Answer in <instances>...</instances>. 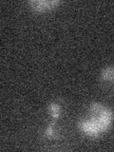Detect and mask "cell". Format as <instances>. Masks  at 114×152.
<instances>
[{
  "instance_id": "obj_1",
  "label": "cell",
  "mask_w": 114,
  "mask_h": 152,
  "mask_svg": "<svg viewBox=\"0 0 114 152\" xmlns=\"http://www.w3.org/2000/svg\"><path fill=\"white\" fill-rule=\"evenodd\" d=\"M89 122L103 134L110 129L113 120V113L110 108L98 102H93L88 107Z\"/></svg>"
},
{
  "instance_id": "obj_4",
  "label": "cell",
  "mask_w": 114,
  "mask_h": 152,
  "mask_svg": "<svg viewBox=\"0 0 114 152\" xmlns=\"http://www.w3.org/2000/svg\"><path fill=\"white\" fill-rule=\"evenodd\" d=\"M100 78L103 81H114V65L102 69Z\"/></svg>"
},
{
  "instance_id": "obj_3",
  "label": "cell",
  "mask_w": 114,
  "mask_h": 152,
  "mask_svg": "<svg viewBox=\"0 0 114 152\" xmlns=\"http://www.w3.org/2000/svg\"><path fill=\"white\" fill-rule=\"evenodd\" d=\"M61 110L62 109L60 104L55 102H50L49 104V106H48V111H49L52 121H56L57 119H59L61 115Z\"/></svg>"
},
{
  "instance_id": "obj_5",
  "label": "cell",
  "mask_w": 114,
  "mask_h": 152,
  "mask_svg": "<svg viewBox=\"0 0 114 152\" xmlns=\"http://www.w3.org/2000/svg\"><path fill=\"white\" fill-rule=\"evenodd\" d=\"M54 125H55V121H52L46 128L45 137L48 138V139H58V137L54 133Z\"/></svg>"
},
{
  "instance_id": "obj_2",
  "label": "cell",
  "mask_w": 114,
  "mask_h": 152,
  "mask_svg": "<svg viewBox=\"0 0 114 152\" xmlns=\"http://www.w3.org/2000/svg\"><path fill=\"white\" fill-rule=\"evenodd\" d=\"M59 4L60 1L58 0H31L28 1V6L31 10L37 13L51 11Z\"/></svg>"
}]
</instances>
